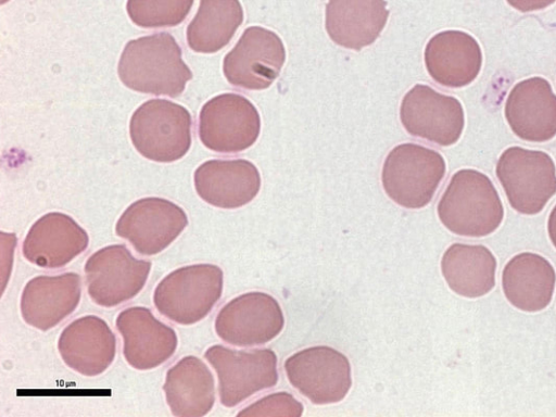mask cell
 <instances>
[{
  "label": "cell",
  "instance_id": "cell-12",
  "mask_svg": "<svg viewBox=\"0 0 556 417\" xmlns=\"http://www.w3.org/2000/svg\"><path fill=\"white\" fill-rule=\"evenodd\" d=\"M285 317L278 301L268 293L252 291L226 303L215 317L217 336L231 345H262L282 330Z\"/></svg>",
  "mask_w": 556,
  "mask_h": 417
},
{
  "label": "cell",
  "instance_id": "cell-5",
  "mask_svg": "<svg viewBox=\"0 0 556 417\" xmlns=\"http://www.w3.org/2000/svg\"><path fill=\"white\" fill-rule=\"evenodd\" d=\"M224 274L214 264H193L169 273L153 293L159 313L179 325L202 320L219 301Z\"/></svg>",
  "mask_w": 556,
  "mask_h": 417
},
{
  "label": "cell",
  "instance_id": "cell-7",
  "mask_svg": "<svg viewBox=\"0 0 556 417\" xmlns=\"http://www.w3.org/2000/svg\"><path fill=\"white\" fill-rule=\"evenodd\" d=\"M204 357L217 374L220 403L226 407H235L278 382L277 355L270 349L243 351L215 344Z\"/></svg>",
  "mask_w": 556,
  "mask_h": 417
},
{
  "label": "cell",
  "instance_id": "cell-1",
  "mask_svg": "<svg viewBox=\"0 0 556 417\" xmlns=\"http://www.w3.org/2000/svg\"><path fill=\"white\" fill-rule=\"evenodd\" d=\"M117 73L131 90L172 98L180 96L192 78L179 45L165 31L129 40L121 54Z\"/></svg>",
  "mask_w": 556,
  "mask_h": 417
},
{
  "label": "cell",
  "instance_id": "cell-2",
  "mask_svg": "<svg viewBox=\"0 0 556 417\" xmlns=\"http://www.w3.org/2000/svg\"><path fill=\"white\" fill-rule=\"evenodd\" d=\"M437 212L451 232L472 238L492 233L504 218L502 200L492 180L470 168L457 170L451 177Z\"/></svg>",
  "mask_w": 556,
  "mask_h": 417
},
{
  "label": "cell",
  "instance_id": "cell-20",
  "mask_svg": "<svg viewBox=\"0 0 556 417\" xmlns=\"http://www.w3.org/2000/svg\"><path fill=\"white\" fill-rule=\"evenodd\" d=\"M58 349L70 368L93 377L102 374L113 363L116 338L104 319L87 315L74 319L63 329Z\"/></svg>",
  "mask_w": 556,
  "mask_h": 417
},
{
  "label": "cell",
  "instance_id": "cell-27",
  "mask_svg": "<svg viewBox=\"0 0 556 417\" xmlns=\"http://www.w3.org/2000/svg\"><path fill=\"white\" fill-rule=\"evenodd\" d=\"M194 0H127L126 11L132 23L142 28L179 25L189 14Z\"/></svg>",
  "mask_w": 556,
  "mask_h": 417
},
{
  "label": "cell",
  "instance_id": "cell-29",
  "mask_svg": "<svg viewBox=\"0 0 556 417\" xmlns=\"http://www.w3.org/2000/svg\"><path fill=\"white\" fill-rule=\"evenodd\" d=\"M513 8L520 12L542 10L553 4L556 0H506Z\"/></svg>",
  "mask_w": 556,
  "mask_h": 417
},
{
  "label": "cell",
  "instance_id": "cell-6",
  "mask_svg": "<svg viewBox=\"0 0 556 417\" xmlns=\"http://www.w3.org/2000/svg\"><path fill=\"white\" fill-rule=\"evenodd\" d=\"M495 172L510 206L521 214L540 213L556 193V166L544 151L507 148Z\"/></svg>",
  "mask_w": 556,
  "mask_h": 417
},
{
  "label": "cell",
  "instance_id": "cell-4",
  "mask_svg": "<svg viewBox=\"0 0 556 417\" xmlns=\"http://www.w3.org/2000/svg\"><path fill=\"white\" fill-rule=\"evenodd\" d=\"M192 125V117L182 105L166 99H151L134 112L129 135L142 156L169 163L189 151Z\"/></svg>",
  "mask_w": 556,
  "mask_h": 417
},
{
  "label": "cell",
  "instance_id": "cell-28",
  "mask_svg": "<svg viewBox=\"0 0 556 417\" xmlns=\"http://www.w3.org/2000/svg\"><path fill=\"white\" fill-rule=\"evenodd\" d=\"M304 406L291 393L276 392L265 395L241 409L238 416H290L299 417Z\"/></svg>",
  "mask_w": 556,
  "mask_h": 417
},
{
  "label": "cell",
  "instance_id": "cell-14",
  "mask_svg": "<svg viewBox=\"0 0 556 417\" xmlns=\"http://www.w3.org/2000/svg\"><path fill=\"white\" fill-rule=\"evenodd\" d=\"M188 217L177 204L149 197L131 203L118 218L115 232L141 255L166 249L186 228Z\"/></svg>",
  "mask_w": 556,
  "mask_h": 417
},
{
  "label": "cell",
  "instance_id": "cell-15",
  "mask_svg": "<svg viewBox=\"0 0 556 417\" xmlns=\"http://www.w3.org/2000/svg\"><path fill=\"white\" fill-rule=\"evenodd\" d=\"M115 325L123 337L125 359L136 369L155 368L167 362L177 349L175 330L155 318L147 307L123 309Z\"/></svg>",
  "mask_w": 556,
  "mask_h": 417
},
{
  "label": "cell",
  "instance_id": "cell-18",
  "mask_svg": "<svg viewBox=\"0 0 556 417\" xmlns=\"http://www.w3.org/2000/svg\"><path fill=\"white\" fill-rule=\"evenodd\" d=\"M193 179L198 195L220 208L241 207L261 189L258 169L244 159L208 160L195 169Z\"/></svg>",
  "mask_w": 556,
  "mask_h": 417
},
{
  "label": "cell",
  "instance_id": "cell-24",
  "mask_svg": "<svg viewBox=\"0 0 556 417\" xmlns=\"http://www.w3.org/2000/svg\"><path fill=\"white\" fill-rule=\"evenodd\" d=\"M174 416L206 415L215 402V381L208 367L197 356L180 358L167 372L163 386Z\"/></svg>",
  "mask_w": 556,
  "mask_h": 417
},
{
  "label": "cell",
  "instance_id": "cell-17",
  "mask_svg": "<svg viewBox=\"0 0 556 417\" xmlns=\"http://www.w3.org/2000/svg\"><path fill=\"white\" fill-rule=\"evenodd\" d=\"M89 243L87 231L71 216L51 212L36 220L22 243L23 256L43 268H61L81 254Z\"/></svg>",
  "mask_w": 556,
  "mask_h": 417
},
{
  "label": "cell",
  "instance_id": "cell-16",
  "mask_svg": "<svg viewBox=\"0 0 556 417\" xmlns=\"http://www.w3.org/2000/svg\"><path fill=\"white\" fill-rule=\"evenodd\" d=\"M504 113L513 132L522 140L544 142L556 136V94L543 77L517 83L507 96Z\"/></svg>",
  "mask_w": 556,
  "mask_h": 417
},
{
  "label": "cell",
  "instance_id": "cell-22",
  "mask_svg": "<svg viewBox=\"0 0 556 417\" xmlns=\"http://www.w3.org/2000/svg\"><path fill=\"white\" fill-rule=\"evenodd\" d=\"M326 30L344 48L361 50L375 42L384 28L389 10L386 0H329Z\"/></svg>",
  "mask_w": 556,
  "mask_h": 417
},
{
  "label": "cell",
  "instance_id": "cell-25",
  "mask_svg": "<svg viewBox=\"0 0 556 417\" xmlns=\"http://www.w3.org/2000/svg\"><path fill=\"white\" fill-rule=\"evenodd\" d=\"M441 271L451 290L475 299L494 288L496 258L484 245L453 243L442 256Z\"/></svg>",
  "mask_w": 556,
  "mask_h": 417
},
{
  "label": "cell",
  "instance_id": "cell-21",
  "mask_svg": "<svg viewBox=\"0 0 556 417\" xmlns=\"http://www.w3.org/2000/svg\"><path fill=\"white\" fill-rule=\"evenodd\" d=\"M425 64L435 83L460 88L472 83L480 73L482 51L471 35L462 30H444L428 41Z\"/></svg>",
  "mask_w": 556,
  "mask_h": 417
},
{
  "label": "cell",
  "instance_id": "cell-30",
  "mask_svg": "<svg viewBox=\"0 0 556 417\" xmlns=\"http://www.w3.org/2000/svg\"><path fill=\"white\" fill-rule=\"evenodd\" d=\"M547 232L552 243L556 248V205L553 207L548 216Z\"/></svg>",
  "mask_w": 556,
  "mask_h": 417
},
{
  "label": "cell",
  "instance_id": "cell-3",
  "mask_svg": "<svg viewBox=\"0 0 556 417\" xmlns=\"http://www.w3.org/2000/svg\"><path fill=\"white\" fill-rule=\"evenodd\" d=\"M445 170V161L438 151L418 143H402L384 159L382 187L396 204L421 208L432 200Z\"/></svg>",
  "mask_w": 556,
  "mask_h": 417
},
{
  "label": "cell",
  "instance_id": "cell-23",
  "mask_svg": "<svg viewBox=\"0 0 556 417\" xmlns=\"http://www.w3.org/2000/svg\"><path fill=\"white\" fill-rule=\"evenodd\" d=\"M556 283L553 265L542 255L522 252L508 261L502 271V288L508 302L525 312L544 309Z\"/></svg>",
  "mask_w": 556,
  "mask_h": 417
},
{
  "label": "cell",
  "instance_id": "cell-26",
  "mask_svg": "<svg viewBox=\"0 0 556 417\" xmlns=\"http://www.w3.org/2000/svg\"><path fill=\"white\" fill-rule=\"evenodd\" d=\"M242 22L239 0H200L186 30L187 43L195 52H217L229 43Z\"/></svg>",
  "mask_w": 556,
  "mask_h": 417
},
{
  "label": "cell",
  "instance_id": "cell-11",
  "mask_svg": "<svg viewBox=\"0 0 556 417\" xmlns=\"http://www.w3.org/2000/svg\"><path fill=\"white\" fill-rule=\"evenodd\" d=\"M285 60L286 50L280 37L270 29L251 26L225 55L223 72L235 87L263 90L279 76Z\"/></svg>",
  "mask_w": 556,
  "mask_h": 417
},
{
  "label": "cell",
  "instance_id": "cell-10",
  "mask_svg": "<svg viewBox=\"0 0 556 417\" xmlns=\"http://www.w3.org/2000/svg\"><path fill=\"white\" fill-rule=\"evenodd\" d=\"M260 131V114L241 94L222 93L208 100L200 111V140L214 152H241L254 144Z\"/></svg>",
  "mask_w": 556,
  "mask_h": 417
},
{
  "label": "cell",
  "instance_id": "cell-9",
  "mask_svg": "<svg viewBox=\"0 0 556 417\" xmlns=\"http://www.w3.org/2000/svg\"><path fill=\"white\" fill-rule=\"evenodd\" d=\"M151 265L150 261L136 258L125 244L104 247L85 263L88 294L103 307L127 302L144 287Z\"/></svg>",
  "mask_w": 556,
  "mask_h": 417
},
{
  "label": "cell",
  "instance_id": "cell-8",
  "mask_svg": "<svg viewBox=\"0 0 556 417\" xmlns=\"http://www.w3.org/2000/svg\"><path fill=\"white\" fill-rule=\"evenodd\" d=\"M283 367L291 386L317 405L342 401L352 386L349 358L331 346L298 351L285 361Z\"/></svg>",
  "mask_w": 556,
  "mask_h": 417
},
{
  "label": "cell",
  "instance_id": "cell-19",
  "mask_svg": "<svg viewBox=\"0 0 556 417\" xmlns=\"http://www.w3.org/2000/svg\"><path fill=\"white\" fill-rule=\"evenodd\" d=\"M81 280L76 273L40 275L30 279L21 295V314L26 324L47 331L78 306Z\"/></svg>",
  "mask_w": 556,
  "mask_h": 417
},
{
  "label": "cell",
  "instance_id": "cell-13",
  "mask_svg": "<svg viewBox=\"0 0 556 417\" xmlns=\"http://www.w3.org/2000/svg\"><path fill=\"white\" fill-rule=\"evenodd\" d=\"M400 118L406 131L447 147L460 137L465 115L462 103L428 85H415L402 99Z\"/></svg>",
  "mask_w": 556,
  "mask_h": 417
}]
</instances>
